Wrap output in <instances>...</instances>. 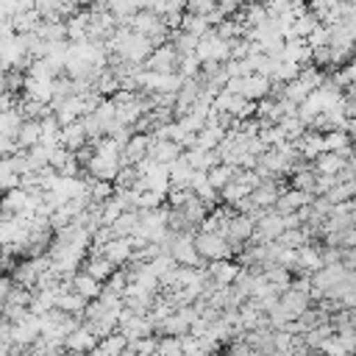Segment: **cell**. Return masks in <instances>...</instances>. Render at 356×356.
Segmentation results:
<instances>
[{
    "label": "cell",
    "mask_w": 356,
    "mask_h": 356,
    "mask_svg": "<svg viewBox=\"0 0 356 356\" xmlns=\"http://www.w3.org/2000/svg\"><path fill=\"white\" fill-rule=\"evenodd\" d=\"M236 273H239V264L231 261V259H217V261H209V267H206V275H209L211 281L222 284V286L234 284Z\"/></svg>",
    "instance_id": "10"
},
{
    "label": "cell",
    "mask_w": 356,
    "mask_h": 356,
    "mask_svg": "<svg viewBox=\"0 0 356 356\" xmlns=\"http://www.w3.org/2000/svg\"><path fill=\"white\" fill-rule=\"evenodd\" d=\"M164 206V195L161 192H153V189H142L139 192V209H159Z\"/></svg>",
    "instance_id": "30"
},
{
    "label": "cell",
    "mask_w": 356,
    "mask_h": 356,
    "mask_svg": "<svg viewBox=\"0 0 356 356\" xmlns=\"http://www.w3.org/2000/svg\"><path fill=\"white\" fill-rule=\"evenodd\" d=\"M17 31H14V25H11V19L8 17H0V39H8V36H14Z\"/></svg>",
    "instance_id": "32"
},
{
    "label": "cell",
    "mask_w": 356,
    "mask_h": 356,
    "mask_svg": "<svg viewBox=\"0 0 356 356\" xmlns=\"http://www.w3.org/2000/svg\"><path fill=\"white\" fill-rule=\"evenodd\" d=\"M167 11H184L186 8V0H164Z\"/></svg>",
    "instance_id": "33"
},
{
    "label": "cell",
    "mask_w": 356,
    "mask_h": 356,
    "mask_svg": "<svg viewBox=\"0 0 356 356\" xmlns=\"http://www.w3.org/2000/svg\"><path fill=\"white\" fill-rule=\"evenodd\" d=\"M195 58H197V61H217V64L228 61V39L217 36V33H214V28H211V31H206L203 36H197Z\"/></svg>",
    "instance_id": "2"
},
{
    "label": "cell",
    "mask_w": 356,
    "mask_h": 356,
    "mask_svg": "<svg viewBox=\"0 0 356 356\" xmlns=\"http://www.w3.org/2000/svg\"><path fill=\"white\" fill-rule=\"evenodd\" d=\"M58 145L67 147L70 153L86 145V134H83V128H81V120H75V122L58 128Z\"/></svg>",
    "instance_id": "13"
},
{
    "label": "cell",
    "mask_w": 356,
    "mask_h": 356,
    "mask_svg": "<svg viewBox=\"0 0 356 356\" xmlns=\"http://www.w3.org/2000/svg\"><path fill=\"white\" fill-rule=\"evenodd\" d=\"M181 156V145L170 142V139H153L150 136V145H147V159L159 161V164H170Z\"/></svg>",
    "instance_id": "8"
},
{
    "label": "cell",
    "mask_w": 356,
    "mask_h": 356,
    "mask_svg": "<svg viewBox=\"0 0 356 356\" xmlns=\"http://www.w3.org/2000/svg\"><path fill=\"white\" fill-rule=\"evenodd\" d=\"M170 44L175 47L178 56H189V53H195V47H197V36H195V33H186V31H178Z\"/></svg>",
    "instance_id": "26"
},
{
    "label": "cell",
    "mask_w": 356,
    "mask_h": 356,
    "mask_svg": "<svg viewBox=\"0 0 356 356\" xmlns=\"http://www.w3.org/2000/svg\"><path fill=\"white\" fill-rule=\"evenodd\" d=\"M58 356H83V353H81V350H67V348H64Z\"/></svg>",
    "instance_id": "34"
},
{
    "label": "cell",
    "mask_w": 356,
    "mask_h": 356,
    "mask_svg": "<svg viewBox=\"0 0 356 356\" xmlns=\"http://www.w3.org/2000/svg\"><path fill=\"white\" fill-rule=\"evenodd\" d=\"M100 253H103L114 267H122V264L131 261V242H128V236H111V239L100 248Z\"/></svg>",
    "instance_id": "7"
},
{
    "label": "cell",
    "mask_w": 356,
    "mask_h": 356,
    "mask_svg": "<svg viewBox=\"0 0 356 356\" xmlns=\"http://www.w3.org/2000/svg\"><path fill=\"white\" fill-rule=\"evenodd\" d=\"M323 267V259H320V248L306 242L300 248H295V264L289 273H298V275H312L314 270Z\"/></svg>",
    "instance_id": "5"
},
{
    "label": "cell",
    "mask_w": 356,
    "mask_h": 356,
    "mask_svg": "<svg viewBox=\"0 0 356 356\" xmlns=\"http://www.w3.org/2000/svg\"><path fill=\"white\" fill-rule=\"evenodd\" d=\"M83 306H86V300H83L81 295H75L72 289L58 292V295H56V303H53V309L67 312V314H83Z\"/></svg>",
    "instance_id": "18"
},
{
    "label": "cell",
    "mask_w": 356,
    "mask_h": 356,
    "mask_svg": "<svg viewBox=\"0 0 356 356\" xmlns=\"http://www.w3.org/2000/svg\"><path fill=\"white\" fill-rule=\"evenodd\" d=\"M192 167L186 164L184 156H178L175 161L167 164V175H170V189H189V181H192Z\"/></svg>",
    "instance_id": "11"
},
{
    "label": "cell",
    "mask_w": 356,
    "mask_h": 356,
    "mask_svg": "<svg viewBox=\"0 0 356 356\" xmlns=\"http://www.w3.org/2000/svg\"><path fill=\"white\" fill-rule=\"evenodd\" d=\"M100 286H103V284H100V281H95L92 275H86L83 270H81V273L75 270V273H72V278H70V289H72L75 295H81L83 300L97 298V295H100Z\"/></svg>",
    "instance_id": "12"
},
{
    "label": "cell",
    "mask_w": 356,
    "mask_h": 356,
    "mask_svg": "<svg viewBox=\"0 0 356 356\" xmlns=\"http://www.w3.org/2000/svg\"><path fill=\"white\" fill-rule=\"evenodd\" d=\"M8 19H11V25H14V31H17V33H31V31H36V28H39V22H42V17H39V11H36V8L17 11V14H11Z\"/></svg>",
    "instance_id": "17"
},
{
    "label": "cell",
    "mask_w": 356,
    "mask_h": 356,
    "mask_svg": "<svg viewBox=\"0 0 356 356\" xmlns=\"http://www.w3.org/2000/svg\"><path fill=\"white\" fill-rule=\"evenodd\" d=\"M348 3H353V0H348Z\"/></svg>",
    "instance_id": "35"
},
{
    "label": "cell",
    "mask_w": 356,
    "mask_h": 356,
    "mask_svg": "<svg viewBox=\"0 0 356 356\" xmlns=\"http://www.w3.org/2000/svg\"><path fill=\"white\" fill-rule=\"evenodd\" d=\"M39 120H22L19 122V128H17V134H14V142H17V147H22V150H28V147H33V145H39Z\"/></svg>",
    "instance_id": "16"
},
{
    "label": "cell",
    "mask_w": 356,
    "mask_h": 356,
    "mask_svg": "<svg viewBox=\"0 0 356 356\" xmlns=\"http://www.w3.org/2000/svg\"><path fill=\"white\" fill-rule=\"evenodd\" d=\"M120 203L114 200V197H106V200H100V225H111L117 217H120Z\"/></svg>",
    "instance_id": "29"
},
{
    "label": "cell",
    "mask_w": 356,
    "mask_h": 356,
    "mask_svg": "<svg viewBox=\"0 0 356 356\" xmlns=\"http://www.w3.org/2000/svg\"><path fill=\"white\" fill-rule=\"evenodd\" d=\"M181 211H184V217H186V222H189V225H197V222L209 214V206H206L200 197H195V195H192V197L181 206Z\"/></svg>",
    "instance_id": "22"
},
{
    "label": "cell",
    "mask_w": 356,
    "mask_h": 356,
    "mask_svg": "<svg viewBox=\"0 0 356 356\" xmlns=\"http://www.w3.org/2000/svg\"><path fill=\"white\" fill-rule=\"evenodd\" d=\"M289 178H292V189L312 192V189H314V178H317V172H314L312 164H309V167H300V170L289 172ZM312 195H314V192H312Z\"/></svg>",
    "instance_id": "24"
},
{
    "label": "cell",
    "mask_w": 356,
    "mask_h": 356,
    "mask_svg": "<svg viewBox=\"0 0 356 356\" xmlns=\"http://www.w3.org/2000/svg\"><path fill=\"white\" fill-rule=\"evenodd\" d=\"M234 172H236V167H231V164H222V161H220V164H214L211 170H206V181L220 192V189L234 178Z\"/></svg>",
    "instance_id": "21"
},
{
    "label": "cell",
    "mask_w": 356,
    "mask_h": 356,
    "mask_svg": "<svg viewBox=\"0 0 356 356\" xmlns=\"http://www.w3.org/2000/svg\"><path fill=\"white\" fill-rule=\"evenodd\" d=\"M242 6H245V0H214V8H217L222 17H234Z\"/></svg>",
    "instance_id": "31"
},
{
    "label": "cell",
    "mask_w": 356,
    "mask_h": 356,
    "mask_svg": "<svg viewBox=\"0 0 356 356\" xmlns=\"http://www.w3.org/2000/svg\"><path fill=\"white\" fill-rule=\"evenodd\" d=\"M353 181H339V184H334L323 197L328 200V203H342V200H350L353 197Z\"/></svg>",
    "instance_id": "27"
},
{
    "label": "cell",
    "mask_w": 356,
    "mask_h": 356,
    "mask_svg": "<svg viewBox=\"0 0 356 356\" xmlns=\"http://www.w3.org/2000/svg\"><path fill=\"white\" fill-rule=\"evenodd\" d=\"M192 242H195V250H197V256H200L203 261L234 259L231 245H228V239H225L222 234H214V231H197V234L192 236Z\"/></svg>",
    "instance_id": "1"
},
{
    "label": "cell",
    "mask_w": 356,
    "mask_h": 356,
    "mask_svg": "<svg viewBox=\"0 0 356 356\" xmlns=\"http://www.w3.org/2000/svg\"><path fill=\"white\" fill-rule=\"evenodd\" d=\"M342 147H350V134H345V131H325L323 134V150L337 153Z\"/></svg>",
    "instance_id": "25"
},
{
    "label": "cell",
    "mask_w": 356,
    "mask_h": 356,
    "mask_svg": "<svg viewBox=\"0 0 356 356\" xmlns=\"http://www.w3.org/2000/svg\"><path fill=\"white\" fill-rule=\"evenodd\" d=\"M248 195H250V186L242 184V181H236V178H231V181L217 192L220 203H225V206H234L236 200H242V197H248Z\"/></svg>",
    "instance_id": "19"
},
{
    "label": "cell",
    "mask_w": 356,
    "mask_h": 356,
    "mask_svg": "<svg viewBox=\"0 0 356 356\" xmlns=\"http://www.w3.org/2000/svg\"><path fill=\"white\" fill-rule=\"evenodd\" d=\"M298 72H300L298 64H292V61H278L275 70H273V75H270V81H275V83H286V81L298 78Z\"/></svg>",
    "instance_id": "28"
},
{
    "label": "cell",
    "mask_w": 356,
    "mask_h": 356,
    "mask_svg": "<svg viewBox=\"0 0 356 356\" xmlns=\"http://www.w3.org/2000/svg\"><path fill=\"white\" fill-rule=\"evenodd\" d=\"M22 97L47 106L53 100V81H39V78H28L25 75V81H22Z\"/></svg>",
    "instance_id": "9"
},
{
    "label": "cell",
    "mask_w": 356,
    "mask_h": 356,
    "mask_svg": "<svg viewBox=\"0 0 356 356\" xmlns=\"http://www.w3.org/2000/svg\"><path fill=\"white\" fill-rule=\"evenodd\" d=\"M136 225H139L136 209H134V211H120V217L111 222V234H114V236H131V234L136 231Z\"/></svg>",
    "instance_id": "20"
},
{
    "label": "cell",
    "mask_w": 356,
    "mask_h": 356,
    "mask_svg": "<svg viewBox=\"0 0 356 356\" xmlns=\"http://www.w3.org/2000/svg\"><path fill=\"white\" fill-rule=\"evenodd\" d=\"M175 67H178V53L170 42L153 44L150 56L142 61V70H153V72H175Z\"/></svg>",
    "instance_id": "4"
},
{
    "label": "cell",
    "mask_w": 356,
    "mask_h": 356,
    "mask_svg": "<svg viewBox=\"0 0 356 356\" xmlns=\"http://www.w3.org/2000/svg\"><path fill=\"white\" fill-rule=\"evenodd\" d=\"M348 161H350V159H348ZM309 164H312V170H314L317 175H337V172L345 167V159H342L339 153H328V150H325V153L314 156Z\"/></svg>",
    "instance_id": "14"
},
{
    "label": "cell",
    "mask_w": 356,
    "mask_h": 356,
    "mask_svg": "<svg viewBox=\"0 0 356 356\" xmlns=\"http://www.w3.org/2000/svg\"><path fill=\"white\" fill-rule=\"evenodd\" d=\"M181 31H186V33H195V36H203L206 31H211V25L206 22V14H184L181 17Z\"/></svg>",
    "instance_id": "23"
},
{
    "label": "cell",
    "mask_w": 356,
    "mask_h": 356,
    "mask_svg": "<svg viewBox=\"0 0 356 356\" xmlns=\"http://www.w3.org/2000/svg\"><path fill=\"white\" fill-rule=\"evenodd\" d=\"M309 303H312V300H309L306 292H298V289H289V286H286L284 292H278V309L284 312L286 320H295Z\"/></svg>",
    "instance_id": "6"
},
{
    "label": "cell",
    "mask_w": 356,
    "mask_h": 356,
    "mask_svg": "<svg viewBox=\"0 0 356 356\" xmlns=\"http://www.w3.org/2000/svg\"><path fill=\"white\" fill-rule=\"evenodd\" d=\"M195 234H197V231L172 234V239H170V256H172L175 264H181V267H200V256H197L195 242H192Z\"/></svg>",
    "instance_id": "3"
},
{
    "label": "cell",
    "mask_w": 356,
    "mask_h": 356,
    "mask_svg": "<svg viewBox=\"0 0 356 356\" xmlns=\"http://www.w3.org/2000/svg\"><path fill=\"white\" fill-rule=\"evenodd\" d=\"M28 206V192L22 186H14V189H6L3 197H0V211L3 214H22Z\"/></svg>",
    "instance_id": "15"
}]
</instances>
